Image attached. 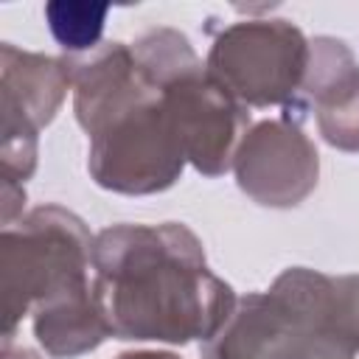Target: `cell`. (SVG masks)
Returning a JSON list of instances; mask_svg holds the SVG:
<instances>
[{"label":"cell","instance_id":"cell-1","mask_svg":"<svg viewBox=\"0 0 359 359\" xmlns=\"http://www.w3.org/2000/svg\"><path fill=\"white\" fill-rule=\"evenodd\" d=\"M93 297L118 339L208 342L238 303L210 272L202 241L177 222L101 230L93 241Z\"/></svg>","mask_w":359,"mask_h":359},{"label":"cell","instance_id":"cell-3","mask_svg":"<svg viewBox=\"0 0 359 359\" xmlns=\"http://www.w3.org/2000/svg\"><path fill=\"white\" fill-rule=\"evenodd\" d=\"M93 236L84 222L45 205L3 230V342L22 314L34 309L39 345L59 359L98 348L109 328L93 297Z\"/></svg>","mask_w":359,"mask_h":359},{"label":"cell","instance_id":"cell-10","mask_svg":"<svg viewBox=\"0 0 359 359\" xmlns=\"http://www.w3.org/2000/svg\"><path fill=\"white\" fill-rule=\"evenodd\" d=\"M118 359H177L174 353H160V351H137V353H121Z\"/></svg>","mask_w":359,"mask_h":359},{"label":"cell","instance_id":"cell-8","mask_svg":"<svg viewBox=\"0 0 359 359\" xmlns=\"http://www.w3.org/2000/svg\"><path fill=\"white\" fill-rule=\"evenodd\" d=\"M300 93L311 104L325 143L359 151V65L345 42L334 36L311 42Z\"/></svg>","mask_w":359,"mask_h":359},{"label":"cell","instance_id":"cell-5","mask_svg":"<svg viewBox=\"0 0 359 359\" xmlns=\"http://www.w3.org/2000/svg\"><path fill=\"white\" fill-rule=\"evenodd\" d=\"M309 50L289 20H241L213 39L205 67L238 104H289L303 87Z\"/></svg>","mask_w":359,"mask_h":359},{"label":"cell","instance_id":"cell-7","mask_svg":"<svg viewBox=\"0 0 359 359\" xmlns=\"http://www.w3.org/2000/svg\"><path fill=\"white\" fill-rule=\"evenodd\" d=\"M238 188L258 205L292 208L317 185V149L289 118L261 121L244 132L233 157Z\"/></svg>","mask_w":359,"mask_h":359},{"label":"cell","instance_id":"cell-11","mask_svg":"<svg viewBox=\"0 0 359 359\" xmlns=\"http://www.w3.org/2000/svg\"><path fill=\"white\" fill-rule=\"evenodd\" d=\"M8 345H11V342H8ZM14 356H17V359H36V353H31L28 348H20V351H14Z\"/></svg>","mask_w":359,"mask_h":359},{"label":"cell","instance_id":"cell-4","mask_svg":"<svg viewBox=\"0 0 359 359\" xmlns=\"http://www.w3.org/2000/svg\"><path fill=\"white\" fill-rule=\"evenodd\" d=\"M359 351V275L294 266L269 292L247 294L202 359H353Z\"/></svg>","mask_w":359,"mask_h":359},{"label":"cell","instance_id":"cell-9","mask_svg":"<svg viewBox=\"0 0 359 359\" xmlns=\"http://www.w3.org/2000/svg\"><path fill=\"white\" fill-rule=\"evenodd\" d=\"M109 6H95V3H48L45 6V20L53 34V39L67 50V53H84L95 50L104 34Z\"/></svg>","mask_w":359,"mask_h":359},{"label":"cell","instance_id":"cell-2","mask_svg":"<svg viewBox=\"0 0 359 359\" xmlns=\"http://www.w3.org/2000/svg\"><path fill=\"white\" fill-rule=\"evenodd\" d=\"M65 62L76 118L90 135L93 180L118 194L171 188L188 157L160 84L143 73L132 48L107 42Z\"/></svg>","mask_w":359,"mask_h":359},{"label":"cell","instance_id":"cell-6","mask_svg":"<svg viewBox=\"0 0 359 359\" xmlns=\"http://www.w3.org/2000/svg\"><path fill=\"white\" fill-rule=\"evenodd\" d=\"M70 73L65 59L3 45V168L6 185L25 182L36 168V132L53 118Z\"/></svg>","mask_w":359,"mask_h":359}]
</instances>
